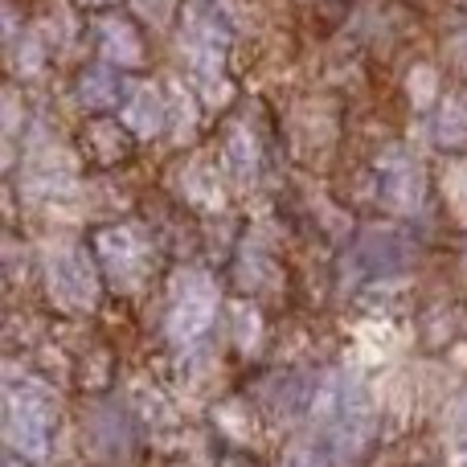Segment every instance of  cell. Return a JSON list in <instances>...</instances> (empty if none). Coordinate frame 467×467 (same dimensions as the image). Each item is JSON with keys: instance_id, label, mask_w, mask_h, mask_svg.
<instances>
[{"instance_id": "obj_10", "label": "cell", "mask_w": 467, "mask_h": 467, "mask_svg": "<svg viewBox=\"0 0 467 467\" xmlns=\"http://www.w3.org/2000/svg\"><path fill=\"white\" fill-rule=\"evenodd\" d=\"M226 172L238 185H250L258 172V148L250 140L246 128H230L226 131Z\"/></svg>"}, {"instance_id": "obj_12", "label": "cell", "mask_w": 467, "mask_h": 467, "mask_svg": "<svg viewBox=\"0 0 467 467\" xmlns=\"http://www.w3.org/2000/svg\"><path fill=\"white\" fill-rule=\"evenodd\" d=\"M451 197H455V205L467 213V164H460V169L451 172Z\"/></svg>"}, {"instance_id": "obj_11", "label": "cell", "mask_w": 467, "mask_h": 467, "mask_svg": "<svg viewBox=\"0 0 467 467\" xmlns=\"http://www.w3.org/2000/svg\"><path fill=\"white\" fill-rule=\"evenodd\" d=\"M435 140L447 148L467 144V95H451L435 115Z\"/></svg>"}, {"instance_id": "obj_6", "label": "cell", "mask_w": 467, "mask_h": 467, "mask_svg": "<svg viewBox=\"0 0 467 467\" xmlns=\"http://www.w3.org/2000/svg\"><path fill=\"white\" fill-rule=\"evenodd\" d=\"M378 193L389 210L398 213H419L422 197H427V181H422V169L406 148H389L378 161Z\"/></svg>"}, {"instance_id": "obj_3", "label": "cell", "mask_w": 467, "mask_h": 467, "mask_svg": "<svg viewBox=\"0 0 467 467\" xmlns=\"http://www.w3.org/2000/svg\"><path fill=\"white\" fill-rule=\"evenodd\" d=\"M218 316V287H213L205 275H181L177 287H172V304H169V320H164V332H169L172 345H193L197 337H205V328Z\"/></svg>"}, {"instance_id": "obj_9", "label": "cell", "mask_w": 467, "mask_h": 467, "mask_svg": "<svg viewBox=\"0 0 467 467\" xmlns=\"http://www.w3.org/2000/svg\"><path fill=\"white\" fill-rule=\"evenodd\" d=\"M78 99L90 111H107V107H115L119 99H128V90H123V82L115 78L107 66H90L78 82Z\"/></svg>"}, {"instance_id": "obj_14", "label": "cell", "mask_w": 467, "mask_h": 467, "mask_svg": "<svg viewBox=\"0 0 467 467\" xmlns=\"http://www.w3.org/2000/svg\"><path fill=\"white\" fill-rule=\"evenodd\" d=\"M460 431L467 435V402H463V410H460Z\"/></svg>"}, {"instance_id": "obj_1", "label": "cell", "mask_w": 467, "mask_h": 467, "mask_svg": "<svg viewBox=\"0 0 467 467\" xmlns=\"http://www.w3.org/2000/svg\"><path fill=\"white\" fill-rule=\"evenodd\" d=\"M8 443L13 451L41 460L49 451V431H54V398L37 381H8Z\"/></svg>"}, {"instance_id": "obj_2", "label": "cell", "mask_w": 467, "mask_h": 467, "mask_svg": "<svg viewBox=\"0 0 467 467\" xmlns=\"http://www.w3.org/2000/svg\"><path fill=\"white\" fill-rule=\"evenodd\" d=\"M95 263L115 291L131 296V291L144 287L148 266H152V250H148V238L140 230L107 226L95 234Z\"/></svg>"}, {"instance_id": "obj_4", "label": "cell", "mask_w": 467, "mask_h": 467, "mask_svg": "<svg viewBox=\"0 0 467 467\" xmlns=\"http://www.w3.org/2000/svg\"><path fill=\"white\" fill-rule=\"evenodd\" d=\"M99 263L90 266V258L74 246H54L46 254V287L66 312H90L99 299Z\"/></svg>"}, {"instance_id": "obj_8", "label": "cell", "mask_w": 467, "mask_h": 467, "mask_svg": "<svg viewBox=\"0 0 467 467\" xmlns=\"http://www.w3.org/2000/svg\"><path fill=\"white\" fill-rule=\"evenodd\" d=\"M99 49L119 66L144 62V41H140L136 25H131L128 16H103V21H99Z\"/></svg>"}, {"instance_id": "obj_7", "label": "cell", "mask_w": 467, "mask_h": 467, "mask_svg": "<svg viewBox=\"0 0 467 467\" xmlns=\"http://www.w3.org/2000/svg\"><path fill=\"white\" fill-rule=\"evenodd\" d=\"M123 123L131 128V136L152 140L161 128H169V103L152 82H136L123 99Z\"/></svg>"}, {"instance_id": "obj_13", "label": "cell", "mask_w": 467, "mask_h": 467, "mask_svg": "<svg viewBox=\"0 0 467 467\" xmlns=\"http://www.w3.org/2000/svg\"><path fill=\"white\" fill-rule=\"evenodd\" d=\"M455 62H460V70L467 74V33H460V37H455Z\"/></svg>"}, {"instance_id": "obj_5", "label": "cell", "mask_w": 467, "mask_h": 467, "mask_svg": "<svg viewBox=\"0 0 467 467\" xmlns=\"http://www.w3.org/2000/svg\"><path fill=\"white\" fill-rule=\"evenodd\" d=\"M414 250L410 242L389 226H369L357 238L353 254H348V275H361V279H398V275L410 266Z\"/></svg>"}]
</instances>
